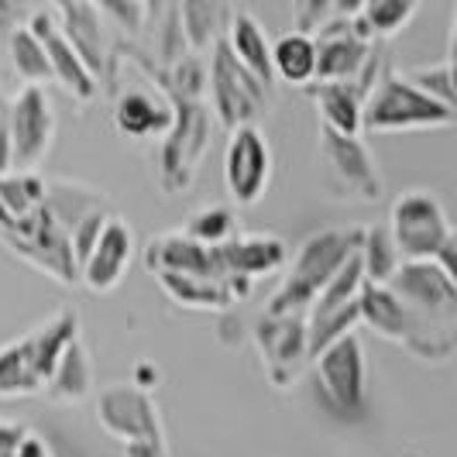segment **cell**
<instances>
[{
	"label": "cell",
	"instance_id": "1f68e13d",
	"mask_svg": "<svg viewBox=\"0 0 457 457\" xmlns=\"http://www.w3.org/2000/svg\"><path fill=\"white\" fill-rule=\"evenodd\" d=\"M11 172V100L0 96V176Z\"/></svg>",
	"mask_w": 457,
	"mask_h": 457
},
{
	"label": "cell",
	"instance_id": "7c38bea8",
	"mask_svg": "<svg viewBox=\"0 0 457 457\" xmlns=\"http://www.w3.org/2000/svg\"><path fill=\"white\" fill-rule=\"evenodd\" d=\"M96 420L111 436L135 444V440H165L155 399L137 386H107L96 399Z\"/></svg>",
	"mask_w": 457,
	"mask_h": 457
},
{
	"label": "cell",
	"instance_id": "5b68a950",
	"mask_svg": "<svg viewBox=\"0 0 457 457\" xmlns=\"http://www.w3.org/2000/svg\"><path fill=\"white\" fill-rule=\"evenodd\" d=\"M389 237L403 262H434L447 245L457 241L444 204L427 189H410L392 204Z\"/></svg>",
	"mask_w": 457,
	"mask_h": 457
},
{
	"label": "cell",
	"instance_id": "2e32d148",
	"mask_svg": "<svg viewBox=\"0 0 457 457\" xmlns=\"http://www.w3.org/2000/svg\"><path fill=\"white\" fill-rule=\"evenodd\" d=\"M213 252L224 278H245V282H254L265 272H278L289 262L286 241L275 234H237L234 241Z\"/></svg>",
	"mask_w": 457,
	"mask_h": 457
},
{
	"label": "cell",
	"instance_id": "52a82bcc",
	"mask_svg": "<svg viewBox=\"0 0 457 457\" xmlns=\"http://www.w3.org/2000/svg\"><path fill=\"white\" fill-rule=\"evenodd\" d=\"M320 165L327 186L344 200L375 204L382 196V176L361 137H344L320 128Z\"/></svg>",
	"mask_w": 457,
	"mask_h": 457
},
{
	"label": "cell",
	"instance_id": "f1b7e54d",
	"mask_svg": "<svg viewBox=\"0 0 457 457\" xmlns=\"http://www.w3.org/2000/svg\"><path fill=\"white\" fill-rule=\"evenodd\" d=\"M183 234L189 241L204 245V248H224L228 241H234L241 230H237V213L224 204H213L196 210L189 220H186Z\"/></svg>",
	"mask_w": 457,
	"mask_h": 457
},
{
	"label": "cell",
	"instance_id": "8fae6325",
	"mask_svg": "<svg viewBox=\"0 0 457 457\" xmlns=\"http://www.w3.org/2000/svg\"><path fill=\"white\" fill-rule=\"evenodd\" d=\"M210 141V117L204 100H179V114H172V128L162 141V186L179 189L193 179L196 162Z\"/></svg>",
	"mask_w": 457,
	"mask_h": 457
},
{
	"label": "cell",
	"instance_id": "d6a6232c",
	"mask_svg": "<svg viewBox=\"0 0 457 457\" xmlns=\"http://www.w3.org/2000/svg\"><path fill=\"white\" fill-rule=\"evenodd\" d=\"M21 423H11V420H0V457H14L18 454V444L24 440Z\"/></svg>",
	"mask_w": 457,
	"mask_h": 457
},
{
	"label": "cell",
	"instance_id": "f546056e",
	"mask_svg": "<svg viewBox=\"0 0 457 457\" xmlns=\"http://www.w3.org/2000/svg\"><path fill=\"white\" fill-rule=\"evenodd\" d=\"M11 59H14V69L24 79V87L52 83V66H48L46 59V48L38 46V38L28 28H14V35H11Z\"/></svg>",
	"mask_w": 457,
	"mask_h": 457
},
{
	"label": "cell",
	"instance_id": "d590c367",
	"mask_svg": "<svg viewBox=\"0 0 457 457\" xmlns=\"http://www.w3.org/2000/svg\"><path fill=\"white\" fill-rule=\"evenodd\" d=\"M155 378H159V368L152 365H137V382H131V386H137V389L148 392V386H155Z\"/></svg>",
	"mask_w": 457,
	"mask_h": 457
},
{
	"label": "cell",
	"instance_id": "44dd1931",
	"mask_svg": "<svg viewBox=\"0 0 457 457\" xmlns=\"http://www.w3.org/2000/svg\"><path fill=\"white\" fill-rule=\"evenodd\" d=\"M317 100V114L320 128L344 137H361V104L365 93L358 83H317L310 87Z\"/></svg>",
	"mask_w": 457,
	"mask_h": 457
},
{
	"label": "cell",
	"instance_id": "277c9868",
	"mask_svg": "<svg viewBox=\"0 0 457 457\" xmlns=\"http://www.w3.org/2000/svg\"><path fill=\"white\" fill-rule=\"evenodd\" d=\"M317 371V395L337 420H361L368 412V361L365 344L354 334L323 347L313 358Z\"/></svg>",
	"mask_w": 457,
	"mask_h": 457
},
{
	"label": "cell",
	"instance_id": "7402d4cb",
	"mask_svg": "<svg viewBox=\"0 0 457 457\" xmlns=\"http://www.w3.org/2000/svg\"><path fill=\"white\" fill-rule=\"evenodd\" d=\"M93 392V361L83 341H72L59 354L46 382V395L55 403H83Z\"/></svg>",
	"mask_w": 457,
	"mask_h": 457
},
{
	"label": "cell",
	"instance_id": "484cf974",
	"mask_svg": "<svg viewBox=\"0 0 457 457\" xmlns=\"http://www.w3.org/2000/svg\"><path fill=\"white\" fill-rule=\"evenodd\" d=\"M176 11H179V28H183L186 46L193 48L189 55H200V52L213 48L224 38L234 7H228V4H179Z\"/></svg>",
	"mask_w": 457,
	"mask_h": 457
},
{
	"label": "cell",
	"instance_id": "5bb4252c",
	"mask_svg": "<svg viewBox=\"0 0 457 457\" xmlns=\"http://www.w3.org/2000/svg\"><path fill=\"white\" fill-rule=\"evenodd\" d=\"M131 258H135V230L124 217L111 213L100 237H96V245H93V252L79 265V282L90 293H111L120 286Z\"/></svg>",
	"mask_w": 457,
	"mask_h": 457
},
{
	"label": "cell",
	"instance_id": "3957f363",
	"mask_svg": "<svg viewBox=\"0 0 457 457\" xmlns=\"http://www.w3.org/2000/svg\"><path fill=\"white\" fill-rule=\"evenodd\" d=\"M454 111L420 93L395 69L382 66L361 104V131H416V128H451Z\"/></svg>",
	"mask_w": 457,
	"mask_h": 457
},
{
	"label": "cell",
	"instance_id": "83f0119b",
	"mask_svg": "<svg viewBox=\"0 0 457 457\" xmlns=\"http://www.w3.org/2000/svg\"><path fill=\"white\" fill-rule=\"evenodd\" d=\"M358 262L365 286H389V278L399 272L403 258L395 252L389 237V228H368L361 230V245H358Z\"/></svg>",
	"mask_w": 457,
	"mask_h": 457
},
{
	"label": "cell",
	"instance_id": "8d00e7d4",
	"mask_svg": "<svg viewBox=\"0 0 457 457\" xmlns=\"http://www.w3.org/2000/svg\"><path fill=\"white\" fill-rule=\"evenodd\" d=\"M11 18H14V7L11 4H0V28H7Z\"/></svg>",
	"mask_w": 457,
	"mask_h": 457
},
{
	"label": "cell",
	"instance_id": "6da1fadb",
	"mask_svg": "<svg viewBox=\"0 0 457 457\" xmlns=\"http://www.w3.org/2000/svg\"><path fill=\"white\" fill-rule=\"evenodd\" d=\"M358 313L378 337L403 344L420 361H447L457 351V323H440L416 313L403 306L386 286H361Z\"/></svg>",
	"mask_w": 457,
	"mask_h": 457
},
{
	"label": "cell",
	"instance_id": "ffe728a7",
	"mask_svg": "<svg viewBox=\"0 0 457 457\" xmlns=\"http://www.w3.org/2000/svg\"><path fill=\"white\" fill-rule=\"evenodd\" d=\"M114 128L120 135L137 137V141H145V137H162V135H169V128H172V107L162 100L159 93L152 96V93H145V90H131L117 100Z\"/></svg>",
	"mask_w": 457,
	"mask_h": 457
},
{
	"label": "cell",
	"instance_id": "4fadbf2b",
	"mask_svg": "<svg viewBox=\"0 0 457 457\" xmlns=\"http://www.w3.org/2000/svg\"><path fill=\"white\" fill-rule=\"evenodd\" d=\"M258 351L265 358V375L275 389H289L306 365V313L289 317H262L254 330Z\"/></svg>",
	"mask_w": 457,
	"mask_h": 457
},
{
	"label": "cell",
	"instance_id": "7a4b0ae2",
	"mask_svg": "<svg viewBox=\"0 0 457 457\" xmlns=\"http://www.w3.org/2000/svg\"><path fill=\"white\" fill-rule=\"evenodd\" d=\"M361 230H320L310 234L296 252V262L278 286V293L269 299L265 317H289V313H306L310 303L320 296V289L337 275L344 262L358 252Z\"/></svg>",
	"mask_w": 457,
	"mask_h": 457
},
{
	"label": "cell",
	"instance_id": "836d02e7",
	"mask_svg": "<svg viewBox=\"0 0 457 457\" xmlns=\"http://www.w3.org/2000/svg\"><path fill=\"white\" fill-rule=\"evenodd\" d=\"M124 457H169V451H165V440H135V444H124Z\"/></svg>",
	"mask_w": 457,
	"mask_h": 457
},
{
	"label": "cell",
	"instance_id": "9a60e30c",
	"mask_svg": "<svg viewBox=\"0 0 457 457\" xmlns=\"http://www.w3.org/2000/svg\"><path fill=\"white\" fill-rule=\"evenodd\" d=\"M24 28L38 38V46L46 48V59H48V66H52V79L62 83L79 104H90L93 96H96V90H100V83L93 79L90 69L79 62V55H76L72 46L66 42V35H62V28L55 21L52 7H38Z\"/></svg>",
	"mask_w": 457,
	"mask_h": 457
},
{
	"label": "cell",
	"instance_id": "4dcf8cb0",
	"mask_svg": "<svg viewBox=\"0 0 457 457\" xmlns=\"http://www.w3.org/2000/svg\"><path fill=\"white\" fill-rule=\"evenodd\" d=\"M406 79H410L412 87L420 93H427L430 100L436 104H444V107H451L454 111V62H436V66H420L406 72Z\"/></svg>",
	"mask_w": 457,
	"mask_h": 457
},
{
	"label": "cell",
	"instance_id": "4316f807",
	"mask_svg": "<svg viewBox=\"0 0 457 457\" xmlns=\"http://www.w3.org/2000/svg\"><path fill=\"white\" fill-rule=\"evenodd\" d=\"M416 11H420L416 0H368L354 14V28L365 35L368 42L371 38H389L416 18Z\"/></svg>",
	"mask_w": 457,
	"mask_h": 457
},
{
	"label": "cell",
	"instance_id": "603a6c76",
	"mask_svg": "<svg viewBox=\"0 0 457 457\" xmlns=\"http://www.w3.org/2000/svg\"><path fill=\"white\" fill-rule=\"evenodd\" d=\"M46 389V375L35 361V351L28 337L0 347V399L14 395H35Z\"/></svg>",
	"mask_w": 457,
	"mask_h": 457
},
{
	"label": "cell",
	"instance_id": "e0dca14e",
	"mask_svg": "<svg viewBox=\"0 0 457 457\" xmlns=\"http://www.w3.org/2000/svg\"><path fill=\"white\" fill-rule=\"evenodd\" d=\"M145 265L155 275H193V278H224L217 265V252L189 241L183 230H169L155 237L145 252Z\"/></svg>",
	"mask_w": 457,
	"mask_h": 457
},
{
	"label": "cell",
	"instance_id": "ac0fdd59",
	"mask_svg": "<svg viewBox=\"0 0 457 457\" xmlns=\"http://www.w3.org/2000/svg\"><path fill=\"white\" fill-rule=\"evenodd\" d=\"M55 21L62 28L66 42L79 55V62L96 79L107 69V46H104V14L96 4H55Z\"/></svg>",
	"mask_w": 457,
	"mask_h": 457
},
{
	"label": "cell",
	"instance_id": "cb8c5ba5",
	"mask_svg": "<svg viewBox=\"0 0 457 457\" xmlns=\"http://www.w3.org/2000/svg\"><path fill=\"white\" fill-rule=\"evenodd\" d=\"M272 79L293 83V87H310L317 76V42L313 35L286 31L272 46Z\"/></svg>",
	"mask_w": 457,
	"mask_h": 457
},
{
	"label": "cell",
	"instance_id": "d4e9b609",
	"mask_svg": "<svg viewBox=\"0 0 457 457\" xmlns=\"http://www.w3.org/2000/svg\"><path fill=\"white\" fill-rule=\"evenodd\" d=\"M107 204V196L104 193H96V189H87V186L79 183H69V179H52L46 186V210L48 217L59 224V228L72 230L87 213L93 210H104Z\"/></svg>",
	"mask_w": 457,
	"mask_h": 457
},
{
	"label": "cell",
	"instance_id": "ba28073f",
	"mask_svg": "<svg viewBox=\"0 0 457 457\" xmlns=\"http://www.w3.org/2000/svg\"><path fill=\"white\" fill-rule=\"evenodd\" d=\"M272 179V148L254 124L234 128L224 152V186L237 206H254Z\"/></svg>",
	"mask_w": 457,
	"mask_h": 457
},
{
	"label": "cell",
	"instance_id": "9c48e42d",
	"mask_svg": "<svg viewBox=\"0 0 457 457\" xmlns=\"http://www.w3.org/2000/svg\"><path fill=\"white\" fill-rule=\"evenodd\" d=\"M55 137V111L42 87H24L11 100V172H31Z\"/></svg>",
	"mask_w": 457,
	"mask_h": 457
},
{
	"label": "cell",
	"instance_id": "30bf717a",
	"mask_svg": "<svg viewBox=\"0 0 457 457\" xmlns=\"http://www.w3.org/2000/svg\"><path fill=\"white\" fill-rule=\"evenodd\" d=\"M386 289L430 320L457 323V278L440 272L434 262H403Z\"/></svg>",
	"mask_w": 457,
	"mask_h": 457
},
{
	"label": "cell",
	"instance_id": "8992f818",
	"mask_svg": "<svg viewBox=\"0 0 457 457\" xmlns=\"http://www.w3.org/2000/svg\"><path fill=\"white\" fill-rule=\"evenodd\" d=\"M210 96H213V111H217V120L234 131V128H245V124H254V117L269 107L275 90H265L252 72L237 66V59L230 55V48L224 46V38L213 46V55H210Z\"/></svg>",
	"mask_w": 457,
	"mask_h": 457
},
{
	"label": "cell",
	"instance_id": "d6986e66",
	"mask_svg": "<svg viewBox=\"0 0 457 457\" xmlns=\"http://www.w3.org/2000/svg\"><path fill=\"white\" fill-rule=\"evenodd\" d=\"M224 46L230 48V55L237 59V66L245 72H252L254 79L265 87V90H275L272 79V46L265 38V28L258 24L252 11H230L228 31H224Z\"/></svg>",
	"mask_w": 457,
	"mask_h": 457
},
{
	"label": "cell",
	"instance_id": "e575fe53",
	"mask_svg": "<svg viewBox=\"0 0 457 457\" xmlns=\"http://www.w3.org/2000/svg\"><path fill=\"white\" fill-rule=\"evenodd\" d=\"M14 457H52V447H48L38 434H31V430H28V434H24V440L18 444V454H14Z\"/></svg>",
	"mask_w": 457,
	"mask_h": 457
}]
</instances>
